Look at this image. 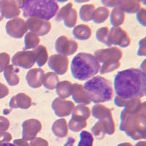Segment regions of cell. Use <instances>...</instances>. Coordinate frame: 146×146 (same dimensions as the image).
Segmentation results:
<instances>
[{"label": "cell", "mask_w": 146, "mask_h": 146, "mask_svg": "<svg viewBox=\"0 0 146 146\" xmlns=\"http://www.w3.org/2000/svg\"><path fill=\"white\" fill-rule=\"evenodd\" d=\"M114 89L116 94L123 99L143 97L146 89L145 73L136 68L118 72L114 79Z\"/></svg>", "instance_id": "6da1fadb"}, {"label": "cell", "mask_w": 146, "mask_h": 146, "mask_svg": "<svg viewBox=\"0 0 146 146\" xmlns=\"http://www.w3.org/2000/svg\"><path fill=\"white\" fill-rule=\"evenodd\" d=\"M100 64L98 59L91 53H80L71 62L72 75L75 79L86 80L98 73Z\"/></svg>", "instance_id": "7a4b0ae2"}, {"label": "cell", "mask_w": 146, "mask_h": 146, "mask_svg": "<svg viewBox=\"0 0 146 146\" xmlns=\"http://www.w3.org/2000/svg\"><path fill=\"white\" fill-rule=\"evenodd\" d=\"M23 16L25 18L35 17L48 21L56 15L58 5L51 0H27L21 5Z\"/></svg>", "instance_id": "3957f363"}, {"label": "cell", "mask_w": 146, "mask_h": 146, "mask_svg": "<svg viewBox=\"0 0 146 146\" xmlns=\"http://www.w3.org/2000/svg\"><path fill=\"white\" fill-rule=\"evenodd\" d=\"M86 96L94 103L110 101L113 97V88L110 81L100 76L94 77L84 84Z\"/></svg>", "instance_id": "277c9868"}, {"label": "cell", "mask_w": 146, "mask_h": 146, "mask_svg": "<svg viewBox=\"0 0 146 146\" xmlns=\"http://www.w3.org/2000/svg\"><path fill=\"white\" fill-rule=\"evenodd\" d=\"M80 140L78 146H93L94 137L89 132L83 131L80 135Z\"/></svg>", "instance_id": "5b68a950"}, {"label": "cell", "mask_w": 146, "mask_h": 146, "mask_svg": "<svg viewBox=\"0 0 146 146\" xmlns=\"http://www.w3.org/2000/svg\"><path fill=\"white\" fill-rule=\"evenodd\" d=\"M0 146H18V145L15 144H14V143H0Z\"/></svg>", "instance_id": "8992f818"}]
</instances>
